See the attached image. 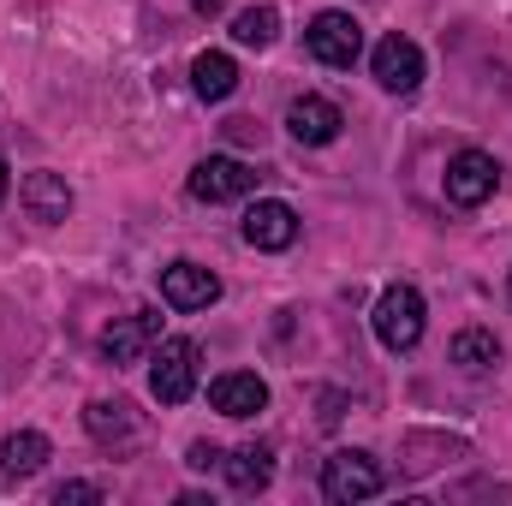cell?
<instances>
[{
    "label": "cell",
    "instance_id": "21",
    "mask_svg": "<svg viewBox=\"0 0 512 506\" xmlns=\"http://www.w3.org/2000/svg\"><path fill=\"white\" fill-rule=\"evenodd\" d=\"M191 465H197V471H209V465H221V447H209V441H197V447H191Z\"/></svg>",
    "mask_w": 512,
    "mask_h": 506
},
{
    "label": "cell",
    "instance_id": "9",
    "mask_svg": "<svg viewBox=\"0 0 512 506\" xmlns=\"http://www.w3.org/2000/svg\"><path fill=\"white\" fill-rule=\"evenodd\" d=\"M161 298L173 310H209L221 298V280L209 268H197V262H167L161 268Z\"/></svg>",
    "mask_w": 512,
    "mask_h": 506
},
{
    "label": "cell",
    "instance_id": "23",
    "mask_svg": "<svg viewBox=\"0 0 512 506\" xmlns=\"http://www.w3.org/2000/svg\"><path fill=\"white\" fill-rule=\"evenodd\" d=\"M6 191H12V167L0 161V203H6Z\"/></svg>",
    "mask_w": 512,
    "mask_h": 506
},
{
    "label": "cell",
    "instance_id": "1",
    "mask_svg": "<svg viewBox=\"0 0 512 506\" xmlns=\"http://www.w3.org/2000/svg\"><path fill=\"white\" fill-rule=\"evenodd\" d=\"M322 495L340 501V506L370 501V495H382V465H376L370 453H358V447L328 453V459H322Z\"/></svg>",
    "mask_w": 512,
    "mask_h": 506
},
{
    "label": "cell",
    "instance_id": "18",
    "mask_svg": "<svg viewBox=\"0 0 512 506\" xmlns=\"http://www.w3.org/2000/svg\"><path fill=\"white\" fill-rule=\"evenodd\" d=\"M274 36H280V12L274 6H245L233 18V42L239 48H274Z\"/></svg>",
    "mask_w": 512,
    "mask_h": 506
},
{
    "label": "cell",
    "instance_id": "6",
    "mask_svg": "<svg viewBox=\"0 0 512 506\" xmlns=\"http://www.w3.org/2000/svg\"><path fill=\"white\" fill-rule=\"evenodd\" d=\"M495 185H501L495 155H483V149H459V155L447 161V203L477 209V203H489V197H495Z\"/></svg>",
    "mask_w": 512,
    "mask_h": 506
},
{
    "label": "cell",
    "instance_id": "7",
    "mask_svg": "<svg viewBox=\"0 0 512 506\" xmlns=\"http://www.w3.org/2000/svg\"><path fill=\"white\" fill-rule=\"evenodd\" d=\"M370 72H376V84H382V90L411 96V90L423 84V48H417L411 36H382V42H376V54H370Z\"/></svg>",
    "mask_w": 512,
    "mask_h": 506
},
{
    "label": "cell",
    "instance_id": "5",
    "mask_svg": "<svg viewBox=\"0 0 512 506\" xmlns=\"http://www.w3.org/2000/svg\"><path fill=\"white\" fill-rule=\"evenodd\" d=\"M197 340H161V352L149 358L155 370H149V393L161 399V405H185L191 393H197Z\"/></svg>",
    "mask_w": 512,
    "mask_h": 506
},
{
    "label": "cell",
    "instance_id": "11",
    "mask_svg": "<svg viewBox=\"0 0 512 506\" xmlns=\"http://www.w3.org/2000/svg\"><path fill=\"white\" fill-rule=\"evenodd\" d=\"M346 126V114L328 102V96H298L292 108H286V131L298 137V143H310V149H322V143H334Z\"/></svg>",
    "mask_w": 512,
    "mask_h": 506
},
{
    "label": "cell",
    "instance_id": "16",
    "mask_svg": "<svg viewBox=\"0 0 512 506\" xmlns=\"http://www.w3.org/2000/svg\"><path fill=\"white\" fill-rule=\"evenodd\" d=\"M48 453H54V447H48L42 429H18V435L0 441V471H6V477H36V471L48 465Z\"/></svg>",
    "mask_w": 512,
    "mask_h": 506
},
{
    "label": "cell",
    "instance_id": "13",
    "mask_svg": "<svg viewBox=\"0 0 512 506\" xmlns=\"http://www.w3.org/2000/svg\"><path fill=\"white\" fill-rule=\"evenodd\" d=\"M209 405H215L221 417H256V411L268 405V381L251 376V370H227V376L209 381Z\"/></svg>",
    "mask_w": 512,
    "mask_h": 506
},
{
    "label": "cell",
    "instance_id": "19",
    "mask_svg": "<svg viewBox=\"0 0 512 506\" xmlns=\"http://www.w3.org/2000/svg\"><path fill=\"white\" fill-rule=\"evenodd\" d=\"M501 358V340L489 334V328H465V334H453V364L459 370H489Z\"/></svg>",
    "mask_w": 512,
    "mask_h": 506
},
{
    "label": "cell",
    "instance_id": "15",
    "mask_svg": "<svg viewBox=\"0 0 512 506\" xmlns=\"http://www.w3.org/2000/svg\"><path fill=\"white\" fill-rule=\"evenodd\" d=\"M221 471L239 495H262L274 483V453L268 447H239V453H221Z\"/></svg>",
    "mask_w": 512,
    "mask_h": 506
},
{
    "label": "cell",
    "instance_id": "20",
    "mask_svg": "<svg viewBox=\"0 0 512 506\" xmlns=\"http://www.w3.org/2000/svg\"><path fill=\"white\" fill-rule=\"evenodd\" d=\"M78 501H102V489L96 483H60L54 489V506H78Z\"/></svg>",
    "mask_w": 512,
    "mask_h": 506
},
{
    "label": "cell",
    "instance_id": "22",
    "mask_svg": "<svg viewBox=\"0 0 512 506\" xmlns=\"http://www.w3.org/2000/svg\"><path fill=\"white\" fill-rule=\"evenodd\" d=\"M221 6H227V0H191V12H197V18H221Z\"/></svg>",
    "mask_w": 512,
    "mask_h": 506
},
{
    "label": "cell",
    "instance_id": "4",
    "mask_svg": "<svg viewBox=\"0 0 512 506\" xmlns=\"http://www.w3.org/2000/svg\"><path fill=\"white\" fill-rule=\"evenodd\" d=\"M304 48L322 60V66H358V54H364V24L352 18V12H316L310 18V30H304Z\"/></svg>",
    "mask_w": 512,
    "mask_h": 506
},
{
    "label": "cell",
    "instance_id": "12",
    "mask_svg": "<svg viewBox=\"0 0 512 506\" xmlns=\"http://www.w3.org/2000/svg\"><path fill=\"white\" fill-rule=\"evenodd\" d=\"M18 203H24V215L42 221V227H54V221L72 215V191H66L60 173H24V179H18Z\"/></svg>",
    "mask_w": 512,
    "mask_h": 506
},
{
    "label": "cell",
    "instance_id": "10",
    "mask_svg": "<svg viewBox=\"0 0 512 506\" xmlns=\"http://www.w3.org/2000/svg\"><path fill=\"white\" fill-rule=\"evenodd\" d=\"M292 239H298V215H292V203L262 197V203L245 209V245H256V251H292Z\"/></svg>",
    "mask_w": 512,
    "mask_h": 506
},
{
    "label": "cell",
    "instance_id": "8",
    "mask_svg": "<svg viewBox=\"0 0 512 506\" xmlns=\"http://www.w3.org/2000/svg\"><path fill=\"white\" fill-rule=\"evenodd\" d=\"M155 334H161V316H155V310L120 316V322H108V328H102V358H108L114 370H131V364H143V358H149Z\"/></svg>",
    "mask_w": 512,
    "mask_h": 506
},
{
    "label": "cell",
    "instance_id": "3",
    "mask_svg": "<svg viewBox=\"0 0 512 506\" xmlns=\"http://www.w3.org/2000/svg\"><path fill=\"white\" fill-rule=\"evenodd\" d=\"M256 173L251 161H239V155H203L197 167H191V197L197 203H239V197H251L256 191Z\"/></svg>",
    "mask_w": 512,
    "mask_h": 506
},
{
    "label": "cell",
    "instance_id": "17",
    "mask_svg": "<svg viewBox=\"0 0 512 506\" xmlns=\"http://www.w3.org/2000/svg\"><path fill=\"white\" fill-rule=\"evenodd\" d=\"M84 429H90L96 441H126L137 423H131L126 399H90V405H84Z\"/></svg>",
    "mask_w": 512,
    "mask_h": 506
},
{
    "label": "cell",
    "instance_id": "14",
    "mask_svg": "<svg viewBox=\"0 0 512 506\" xmlns=\"http://www.w3.org/2000/svg\"><path fill=\"white\" fill-rule=\"evenodd\" d=\"M191 90H197L203 102H227V96L239 90V66H233V54H221V48L197 54V60H191Z\"/></svg>",
    "mask_w": 512,
    "mask_h": 506
},
{
    "label": "cell",
    "instance_id": "2",
    "mask_svg": "<svg viewBox=\"0 0 512 506\" xmlns=\"http://www.w3.org/2000/svg\"><path fill=\"white\" fill-rule=\"evenodd\" d=\"M370 322H376V340L387 352H411L423 340V292L417 286H387Z\"/></svg>",
    "mask_w": 512,
    "mask_h": 506
}]
</instances>
